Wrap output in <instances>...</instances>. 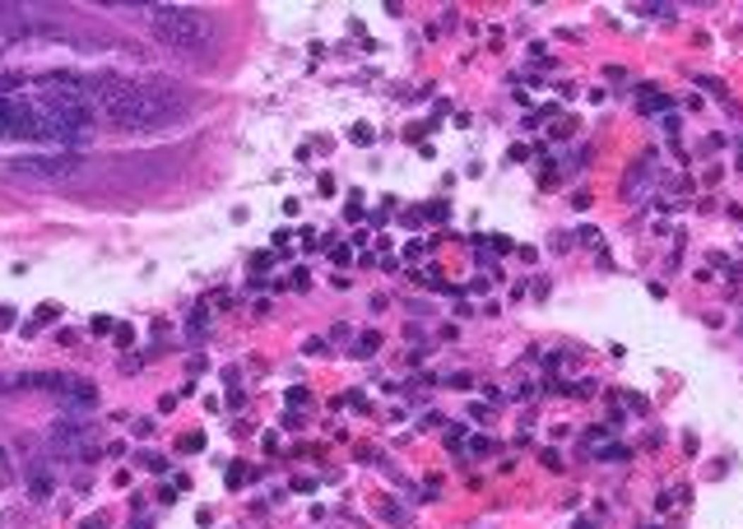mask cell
<instances>
[{
    "instance_id": "6da1fadb",
    "label": "cell",
    "mask_w": 743,
    "mask_h": 529,
    "mask_svg": "<svg viewBox=\"0 0 743 529\" xmlns=\"http://www.w3.org/2000/svg\"><path fill=\"white\" fill-rule=\"evenodd\" d=\"M33 98L42 102V111L56 126V149H70L79 154L84 144L98 135V116L89 107V93H84V79L70 75V70H52L33 84Z\"/></svg>"
},
{
    "instance_id": "7a4b0ae2",
    "label": "cell",
    "mask_w": 743,
    "mask_h": 529,
    "mask_svg": "<svg viewBox=\"0 0 743 529\" xmlns=\"http://www.w3.org/2000/svg\"><path fill=\"white\" fill-rule=\"evenodd\" d=\"M149 33L177 56H210L219 47V19L195 5H145Z\"/></svg>"
},
{
    "instance_id": "3957f363",
    "label": "cell",
    "mask_w": 743,
    "mask_h": 529,
    "mask_svg": "<svg viewBox=\"0 0 743 529\" xmlns=\"http://www.w3.org/2000/svg\"><path fill=\"white\" fill-rule=\"evenodd\" d=\"M84 93L98 121H111L116 130H140V84L121 70L84 75Z\"/></svg>"
},
{
    "instance_id": "277c9868",
    "label": "cell",
    "mask_w": 743,
    "mask_h": 529,
    "mask_svg": "<svg viewBox=\"0 0 743 529\" xmlns=\"http://www.w3.org/2000/svg\"><path fill=\"white\" fill-rule=\"evenodd\" d=\"M140 84V130H163L191 107L186 88L177 79H163V75H149V79H135Z\"/></svg>"
},
{
    "instance_id": "5b68a950",
    "label": "cell",
    "mask_w": 743,
    "mask_h": 529,
    "mask_svg": "<svg viewBox=\"0 0 743 529\" xmlns=\"http://www.w3.org/2000/svg\"><path fill=\"white\" fill-rule=\"evenodd\" d=\"M47 451H56L61 460H98V432L89 418H56L47 427Z\"/></svg>"
},
{
    "instance_id": "8992f818",
    "label": "cell",
    "mask_w": 743,
    "mask_h": 529,
    "mask_svg": "<svg viewBox=\"0 0 743 529\" xmlns=\"http://www.w3.org/2000/svg\"><path fill=\"white\" fill-rule=\"evenodd\" d=\"M79 167H84V158L70 154V149H61V154H28V158H14L10 172L14 176H37V181H66V176H75Z\"/></svg>"
},
{
    "instance_id": "52a82bcc",
    "label": "cell",
    "mask_w": 743,
    "mask_h": 529,
    "mask_svg": "<svg viewBox=\"0 0 743 529\" xmlns=\"http://www.w3.org/2000/svg\"><path fill=\"white\" fill-rule=\"evenodd\" d=\"M52 492H56V478H52V469H47V460H33V469H28V497H33V501H47Z\"/></svg>"
},
{
    "instance_id": "ba28073f",
    "label": "cell",
    "mask_w": 743,
    "mask_h": 529,
    "mask_svg": "<svg viewBox=\"0 0 743 529\" xmlns=\"http://www.w3.org/2000/svg\"><path fill=\"white\" fill-rule=\"evenodd\" d=\"M674 102H669V93H660V88H641V111H669Z\"/></svg>"
},
{
    "instance_id": "9c48e42d",
    "label": "cell",
    "mask_w": 743,
    "mask_h": 529,
    "mask_svg": "<svg viewBox=\"0 0 743 529\" xmlns=\"http://www.w3.org/2000/svg\"><path fill=\"white\" fill-rule=\"evenodd\" d=\"M354 353H358V358H377V353H381V334H377V330L358 334V339H354Z\"/></svg>"
},
{
    "instance_id": "30bf717a",
    "label": "cell",
    "mask_w": 743,
    "mask_h": 529,
    "mask_svg": "<svg viewBox=\"0 0 743 529\" xmlns=\"http://www.w3.org/2000/svg\"><path fill=\"white\" fill-rule=\"evenodd\" d=\"M595 460H599V464H622V460H632V451H627V446H609V441H604V446L595 451Z\"/></svg>"
},
{
    "instance_id": "8fae6325",
    "label": "cell",
    "mask_w": 743,
    "mask_h": 529,
    "mask_svg": "<svg viewBox=\"0 0 743 529\" xmlns=\"http://www.w3.org/2000/svg\"><path fill=\"white\" fill-rule=\"evenodd\" d=\"M135 464H140V469H149V474H167V460L158 451H140L135 455Z\"/></svg>"
},
{
    "instance_id": "7c38bea8",
    "label": "cell",
    "mask_w": 743,
    "mask_h": 529,
    "mask_svg": "<svg viewBox=\"0 0 743 529\" xmlns=\"http://www.w3.org/2000/svg\"><path fill=\"white\" fill-rule=\"evenodd\" d=\"M251 474H255L251 464H242V460H233V464H228V487H242V483H246V478H251Z\"/></svg>"
},
{
    "instance_id": "4fadbf2b",
    "label": "cell",
    "mask_w": 743,
    "mask_h": 529,
    "mask_svg": "<svg viewBox=\"0 0 743 529\" xmlns=\"http://www.w3.org/2000/svg\"><path fill=\"white\" fill-rule=\"evenodd\" d=\"M56 320H61V307H56V302H42V307H37V316H33V325L42 330V325H56Z\"/></svg>"
},
{
    "instance_id": "5bb4252c",
    "label": "cell",
    "mask_w": 743,
    "mask_h": 529,
    "mask_svg": "<svg viewBox=\"0 0 743 529\" xmlns=\"http://www.w3.org/2000/svg\"><path fill=\"white\" fill-rule=\"evenodd\" d=\"M636 14H651V19H674V5H636Z\"/></svg>"
},
{
    "instance_id": "9a60e30c",
    "label": "cell",
    "mask_w": 743,
    "mask_h": 529,
    "mask_svg": "<svg viewBox=\"0 0 743 529\" xmlns=\"http://www.w3.org/2000/svg\"><path fill=\"white\" fill-rule=\"evenodd\" d=\"M446 386H451V390H474V376H469V372H451V376H446Z\"/></svg>"
},
{
    "instance_id": "2e32d148",
    "label": "cell",
    "mask_w": 743,
    "mask_h": 529,
    "mask_svg": "<svg viewBox=\"0 0 743 529\" xmlns=\"http://www.w3.org/2000/svg\"><path fill=\"white\" fill-rule=\"evenodd\" d=\"M595 390H599V381H595V376H581V381H576V390H572V395H576V399H590V395H595Z\"/></svg>"
},
{
    "instance_id": "e0dca14e",
    "label": "cell",
    "mask_w": 743,
    "mask_h": 529,
    "mask_svg": "<svg viewBox=\"0 0 743 529\" xmlns=\"http://www.w3.org/2000/svg\"><path fill=\"white\" fill-rule=\"evenodd\" d=\"M191 330H195V334H205V330H210V311H205V307H195V311H191Z\"/></svg>"
},
{
    "instance_id": "ac0fdd59",
    "label": "cell",
    "mask_w": 743,
    "mask_h": 529,
    "mask_svg": "<svg viewBox=\"0 0 743 529\" xmlns=\"http://www.w3.org/2000/svg\"><path fill=\"white\" fill-rule=\"evenodd\" d=\"M660 130H665L669 140H678V130H683V121H678L674 111H665V121H660Z\"/></svg>"
},
{
    "instance_id": "d6986e66",
    "label": "cell",
    "mask_w": 743,
    "mask_h": 529,
    "mask_svg": "<svg viewBox=\"0 0 743 529\" xmlns=\"http://www.w3.org/2000/svg\"><path fill=\"white\" fill-rule=\"evenodd\" d=\"M548 251H572V232H553V237H548Z\"/></svg>"
},
{
    "instance_id": "ffe728a7",
    "label": "cell",
    "mask_w": 743,
    "mask_h": 529,
    "mask_svg": "<svg viewBox=\"0 0 743 529\" xmlns=\"http://www.w3.org/2000/svg\"><path fill=\"white\" fill-rule=\"evenodd\" d=\"M469 451H474V455H493V451H497V441H488V437H474V441H469Z\"/></svg>"
},
{
    "instance_id": "44dd1931",
    "label": "cell",
    "mask_w": 743,
    "mask_h": 529,
    "mask_svg": "<svg viewBox=\"0 0 743 529\" xmlns=\"http://www.w3.org/2000/svg\"><path fill=\"white\" fill-rule=\"evenodd\" d=\"M697 84H701V88H711V93H715V98H725V84H720V79H715V75H697Z\"/></svg>"
},
{
    "instance_id": "7402d4cb",
    "label": "cell",
    "mask_w": 743,
    "mask_h": 529,
    "mask_svg": "<svg viewBox=\"0 0 743 529\" xmlns=\"http://www.w3.org/2000/svg\"><path fill=\"white\" fill-rule=\"evenodd\" d=\"M10 478H14V464H10V451L0 446V483H10Z\"/></svg>"
},
{
    "instance_id": "603a6c76",
    "label": "cell",
    "mask_w": 743,
    "mask_h": 529,
    "mask_svg": "<svg viewBox=\"0 0 743 529\" xmlns=\"http://www.w3.org/2000/svg\"><path fill=\"white\" fill-rule=\"evenodd\" d=\"M111 330H116V320H111V316H93V334H111Z\"/></svg>"
},
{
    "instance_id": "cb8c5ba5",
    "label": "cell",
    "mask_w": 743,
    "mask_h": 529,
    "mask_svg": "<svg viewBox=\"0 0 743 529\" xmlns=\"http://www.w3.org/2000/svg\"><path fill=\"white\" fill-rule=\"evenodd\" d=\"M181 451H205V437H200V432H191V437H181Z\"/></svg>"
},
{
    "instance_id": "d4e9b609",
    "label": "cell",
    "mask_w": 743,
    "mask_h": 529,
    "mask_svg": "<svg viewBox=\"0 0 743 529\" xmlns=\"http://www.w3.org/2000/svg\"><path fill=\"white\" fill-rule=\"evenodd\" d=\"M116 343H121V348H131V343H135V330H131V325H116Z\"/></svg>"
},
{
    "instance_id": "484cf974",
    "label": "cell",
    "mask_w": 743,
    "mask_h": 529,
    "mask_svg": "<svg viewBox=\"0 0 743 529\" xmlns=\"http://www.w3.org/2000/svg\"><path fill=\"white\" fill-rule=\"evenodd\" d=\"M428 219H437V223L451 219V205H428Z\"/></svg>"
},
{
    "instance_id": "4316f807",
    "label": "cell",
    "mask_w": 743,
    "mask_h": 529,
    "mask_svg": "<svg viewBox=\"0 0 743 529\" xmlns=\"http://www.w3.org/2000/svg\"><path fill=\"white\" fill-rule=\"evenodd\" d=\"M349 140H354V144H372V130H367V126H354V135H349Z\"/></svg>"
},
{
    "instance_id": "83f0119b",
    "label": "cell",
    "mask_w": 743,
    "mask_h": 529,
    "mask_svg": "<svg viewBox=\"0 0 743 529\" xmlns=\"http://www.w3.org/2000/svg\"><path fill=\"white\" fill-rule=\"evenodd\" d=\"M576 237H581V242H586V246H599V228H581Z\"/></svg>"
},
{
    "instance_id": "f1b7e54d",
    "label": "cell",
    "mask_w": 743,
    "mask_h": 529,
    "mask_svg": "<svg viewBox=\"0 0 743 529\" xmlns=\"http://www.w3.org/2000/svg\"><path fill=\"white\" fill-rule=\"evenodd\" d=\"M131 432H135V437H149V432H154V418H140Z\"/></svg>"
},
{
    "instance_id": "f546056e",
    "label": "cell",
    "mask_w": 743,
    "mask_h": 529,
    "mask_svg": "<svg viewBox=\"0 0 743 529\" xmlns=\"http://www.w3.org/2000/svg\"><path fill=\"white\" fill-rule=\"evenodd\" d=\"M302 348H307L311 358H321V353H325V339H307V343H302Z\"/></svg>"
},
{
    "instance_id": "4dcf8cb0",
    "label": "cell",
    "mask_w": 743,
    "mask_h": 529,
    "mask_svg": "<svg viewBox=\"0 0 743 529\" xmlns=\"http://www.w3.org/2000/svg\"><path fill=\"white\" fill-rule=\"evenodd\" d=\"M307 399H311V395H307L302 386H293V390H289V404H307Z\"/></svg>"
},
{
    "instance_id": "1f68e13d",
    "label": "cell",
    "mask_w": 743,
    "mask_h": 529,
    "mask_svg": "<svg viewBox=\"0 0 743 529\" xmlns=\"http://www.w3.org/2000/svg\"><path fill=\"white\" fill-rule=\"evenodd\" d=\"M14 325V307H0V330H10Z\"/></svg>"
},
{
    "instance_id": "d6a6232c",
    "label": "cell",
    "mask_w": 743,
    "mask_h": 529,
    "mask_svg": "<svg viewBox=\"0 0 743 529\" xmlns=\"http://www.w3.org/2000/svg\"><path fill=\"white\" fill-rule=\"evenodd\" d=\"M79 529H102V516H93V520H84Z\"/></svg>"
},
{
    "instance_id": "836d02e7",
    "label": "cell",
    "mask_w": 743,
    "mask_h": 529,
    "mask_svg": "<svg viewBox=\"0 0 743 529\" xmlns=\"http://www.w3.org/2000/svg\"><path fill=\"white\" fill-rule=\"evenodd\" d=\"M734 167L743 172V140H739V149H734Z\"/></svg>"
},
{
    "instance_id": "e575fe53",
    "label": "cell",
    "mask_w": 743,
    "mask_h": 529,
    "mask_svg": "<svg viewBox=\"0 0 743 529\" xmlns=\"http://www.w3.org/2000/svg\"><path fill=\"white\" fill-rule=\"evenodd\" d=\"M646 529H660V525H646Z\"/></svg>"
}]
</instances>
